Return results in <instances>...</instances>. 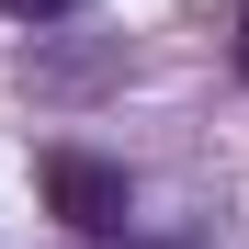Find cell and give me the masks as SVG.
Wrapping results in <instances>:
<instances>
[{
	"mask_svg": "<svg viewBox=\"0 0 249 249\" xmlns=\"http://www.w3.org/2000/svg\"><path fill=\"white\" fill-rule=\"evenodd\" d=\"M46 215H68L79 238H124V215H136V181L113 170V159H91V147H46Z\"/></svg>",
	"mask_w": 249,
	"mask_h": 249,
	"instance_id": "obj_1",
	"label": "cell"
},
{
	"mask_svg": "<svg viewBox=\"0 0 249 249\" xmlns=\"http://www.w3.org/2000/svg\"><path fill=\"white\" fill-rule=\"evenodd\" d=\"M0 12H12V23H68L79 0H0Z\"/></svg>",
	"mask_w": 249,
	"mask_h": 249,
	"instance_id": "obj_2",
	"label": "cell"
},
{
	"mask_svg": "<svg viewBox=\"0 0 249 249\" xmlns=\"http://www.w3.org/2000/svg\"><path fill=\"white\" fill-rule=\"evenodd\" d=\"M113 249H170V238H113Z\"/></svg>",
	"mask_w": 249,
	"mask_h": 249,
	"instance_id": "obj_3",
	"label": "cell"
},
{
	"mask_svg": "<svg viewBox=\"0 0 249 249\" xmlns=\"http://www.w3.org/2000/svg\"><path fill=\"white\" fill-rule=\"evenodd\" d=\"M238 79H249V23H238Z\"/></svg>",
	"mask_w": 249,
	"mask_h": 249,
	"instance_id": "obj_4",
	"label": "cell"
}]
</instances>
